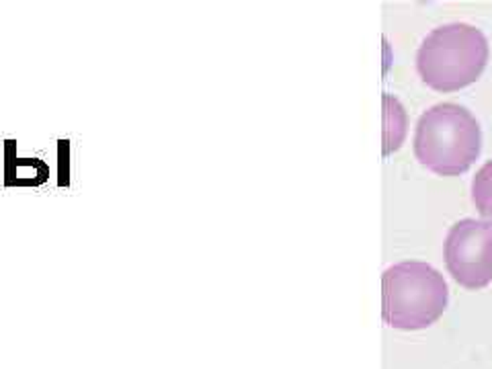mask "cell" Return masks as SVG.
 Wrapping results in <instances>:
<instances>
[{"instance_id": "ba28073f", "label": "cell", "mask_w": 492, "mask_h": 369, "mask_svg": "<svg viewBox=\"0 0 492 369\" xmlns=\"http://www.w3.org/2000/svg\"><path fill=\"white\" fill-rule=\"evenodd\" d=\"M58 187L60 189L70 187V140L68 138L58 140Z\"/></svg>"}, {"instance_id": "277c9868", "label": "cell", "mask_w": 492, "mask_h": 369, "mask_svg": "<svg viewBox=\"0 0 492 369\" xmlns=\"http://www.w3.org/2000/svg\"><path fill=\"white\" fill-rule=\"evenodd\" d=\"M443 259L453 281L466 289L492 283V228L480 219H459L447 232Z\"/></svg>"}, {"instance_id": "3957f363", "label": "cell", "mask_w": 492, "mask_h": 369, "mask_svg": "<svg viewBox=\"0 0 492 369\" xmlns=\"http://www.w3.org/2000/svg\"><path fill=\"white\" fill-rule=\"evenodd\" d=\"M449 289L431 264L406 261L386 269L382 277V316L396 330H423L447 310Z\"/></svg>"}, {"instance_id": "8992f818", "label": "cell", "mask_w": 492, "mask_h": 369, "mask_svg": "<svg viewBox=\"0 0 492 369\" xmlns=\"http://www.w3.org/2000/svg\"><path fill=\"white\" fill-rule=\"evenodd\" d=\"M406 111L392 95H384V156L394 154L406 138Z\"/></svg>"}, {"instance_id": "7a4b0ae2", "label": "cell", "mask_w": 492, "mask_h": 369, "mask_svg": "<svg viewBox=\"0 0 492 369\" xmlns=\"http://www.w3.org/2000/svg\"><path fill=\"white\" fill-rule=\"evenodd\" d=\"M489 39L468 23L433 29L416 52L421 80L437 93H455L474 84L489 64Z\"/></svg>"}, {"instance_id": "5b68a950", "label": "cell", "mask_w": 492, "mask_h": 369, "mask_svg": "<svg viewBox=\"0 0 492 369\" xmlns=\"http://www.w3.org/2000/svg\"><path fill=\"white\" fill-rule=\"evenodd\" d=\"M17 142H4V187H42L48 183L49 166L42 159H19Z\"/></svg>"}, {"instance_id": "52a82bcc", "label": "cell", "mask_w": 492, "mask_h": 369, "mask_svg": "<svg viewBox=\"0 0 492 369\" xmlns=\"http://www.w3.org/2000/svg\"><path fill=\"white\" fill-rule=\"evenodd\" d=\"M472 201L482 222L492 228V160L482 164L472 181Z\"/></svg>"}, {"instance_id": "6da1fadb", "label": "cell", "mask_w": 492, "mask_h": 369, "mask_svg": "<svg viewBox=\"0 0 492 369\" xmlns=\"http://www.w3.org/2000/svg\"><path fill=\"white\" fill-rule=\"evenodd\" d=\"M412 148L427 170L439 177H459L480 156L482 132L470 109L439 103L419 117Z\"/></svg>"}]
</instances>
